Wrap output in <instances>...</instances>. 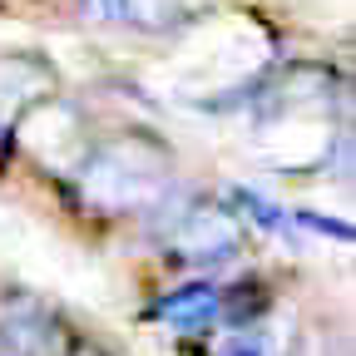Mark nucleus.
Wrapping results in <instances>:
<instances>
[{
  "label": "nucleus",
  "instance_id": "1",
  "mask_svg": "<svg viewBox=\"0 0 356 356\" xmlns=\"http://www.w3.org/2000/svg\"><path fill=\"white\" fill-rule=\"evenodd\" d=\"M74 193L95 213H154L168 193V149L149 134H119L79 154Z\"/></svg>",
  "mask_w": 356,
  "mask_h": 356
},
{
  "label": "nucleus",
  "instance_id": "4",
  "mask_svg": "<svg viewBox=\"0 0 356 356\" xmlns=\"http://www.w3.org/2000/svg\"><path fill=\"white\" fill-rule=\"evenodd\" d=\"M144 322L154 327H173V332H198V327H213L222 322V287L218 282H188V287H173L168 297H159Z\"/></svg>",
  "mask_w": 356,
  "mask_h": 356
},
{
  "label": "nucleus",
  "instance_id": "3",
  "mask_svg": "<svg viewBox=\"0 0 356 356\" xmlns=\"http://www.w3.org/2000/svg\"><path fill=\"white\" fill-rule=\"evenodd\" d=\"M74 327L40 297L15 292L0 302V356H74Z\"/></svg>",
  "mask_w": 356,
  "mask_h": 356
},
{
  "label": "nucleus",
  "instance_id": "6",
  "mask_svg": "<svg viewBox=\"0 0 356 356\" xmlns=\"http://www.w3.org/2000/svg\"><path fill=\"white\" fill-rule=\"evenodd\" d=\"M222 356H262L257 346H233V351H222Z\"/></svg>",
  "mask_w": 356,
  "mask_h": 356
},
{
  "label": "nucleus",
  "instance_id": "5",
  "mask_svg": "<svg viewBox=\"0 0 356 356\" xmlns=\"http://www.w3.org/2000/svg\"><path fill=\"white\" fill-rule=\"evenodd\" d=\"M79 10H84L89 20H99V25H119L124 0H79Z\"/></svg>",
  "mask_w": 356,
  "mask_h": 356
},
{
  "label": "nucleus",
  "instance_id": "2",
  "mask_svg": "<svg viewBox=\"0 0 356 356\" xmlns=\"http://www.w3.org/2000/svg\"><path fill=\"white\" fill-rule=\"evenodd\" d=\"M168 248L178 262H193V267H213V262H228L243 248V218L228 203H178L168 213V228H163Z\"/></svg>",
  "mask_w": 356,
  "mask_h": 356
}]
</instances>
